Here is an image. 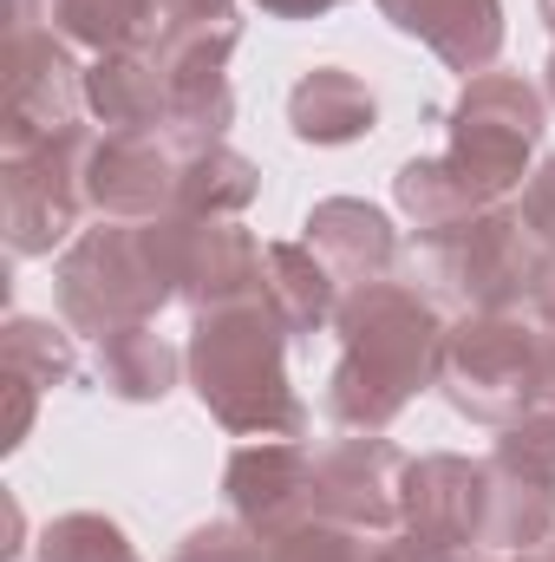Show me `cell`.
I'll return each instance as SVG.
<instances>
[{"instance_id": "obj_13", "label": "cell", "mask_w": 555, "mask_h": 562, "mask_svg": "<svg viewBox=\"0 0 555 562\" xmlns=\"http://www.w3.org/2000/svg\"><path fill=\"white\" fill-rule=\"evenodd\" d=\"M484 491H490V464L484 458H457V451L406 458L399 530H412L424 543H444L457 557H477L484 550Z\"/></svg>"}, {"instance_id": "obj_34", "label": "cell", "mask_w": 555, "mask_h": 562, "mask_svg": "<svg viewBox=\"0 0 555 562\" xmlns=\"http://www.w3.org/2000/svg\"><path fill=\"white\" fill-rule=\"evenodd\" d=\"M543 7V26H550V72H543V99L555 105V0H536Z\"/></svg>"}, {"instance_id": "obj_23", "label": "cell", "mask_w": 555, "mask_h": 562, "mask_svg": "<svg viewBox=\"0 0 555 562\" xmlns=\"http://www.w3.org/2000/svg\"><path fill=\"white\" fill-rule=\"evenodd\" d=\"M393 203L412 216V236L451 229V223H464V216L490 210V203H477V196L451 177V164H444V157H406V164H399V177H393Z\"/></svg>"}, {"instance_id": "obj_4", "label": "cell", "mask_w": 555, "mask_h": 562, "mask_svg": "<svg viewBox=\"0 0 555 562\" xmlns=\"http://www.w3.org/2000/svg\"><path fill=\"white\" fill-rule=\"evenodd\" d=\"M444 164L451 177L477 196V203H510L523 196V183L536 177V150H543V132H550V99L536 79L523 72H477L464 79L457 105L444 112Z\"/></svg>"}, {"instance_id": "obj_37", "label": "cell", "mask_w": 555, "mask_h": 562, "mask_svg": "<svg viewBox=\"0 0 555 562\" xmlns=\"http://www.w3.org/2000/svg\"><path fill=\"white\" fill-rule=\"evenodd\" d=\"M490 562H530V557H490Z\"/></svg>"}, {"instance_id": "obj_3", "label": "cell", "mask_w": 555, "mask_h": 562, "mask_svg": "<svg viewBox=\"0 0 555 562\" xmlns=\"http://www.w3.org/2000/svg\"><path fill=\"white\" fill-rule=\"evenodd\" d=\"M536 262L543 243L517 203H490L451 229L412 236V281L451 314H517L530 301Z\"/></svg>"}, {"instance_id": "obj_15", "label": "cell", "mask_w": 555, "mask_h": 562, "mask_svg": "<svg viewBox=\"0 0 555 562\" xmlns=\"http://www.w3.org/2000/svg\"><path fill=\"white\" fill-rule=\"evenodd\" d=\"M373 7L464 79L490 72L503 53V0H373Z\"/></svg>"}, {"instance_id": "obj_18", "label": "cell", "mask_w": 555, "mask_h": 562, "mask_svg": "<svg viewBox=\"0 0 555 562\" xmlns=\"http://www.w3.org/2000/svg\"><path fill=\"white\" fill-rule=\"evenodd\" d=\"M262 276H269V307L281 314L287 340H314L320 327H333L347 288L333 281V269L307 243H269L262 249Z\"/></svg>"}, {"instance_id": "obj_9", "label": "cell", "mask_w": 555, "mask_h": 562, "mask_svg": "<svg viewBox=\"0 0 555 562\" xmlns=\"http://www.w3.org/2000/svg\"><path fill=\"white\" fill-rule=\"evenodd\" d=\"M86 112V66L72 59V40H59L53 26H20L13 33V72H7V150H33V144L72 132Z\"/></svg>"}, {"instance_id": "obj_16", "label": "cell", "mask_w": 555, "mask_h": 562, "mask_svg": "<svg viewBox=\"0 0 555 562\" xmlns=\"http://www.w3.org/2000/svg\"><path fill=\"white\" fill-rule=\"evenodd\" d=\"M373 125H380V99L347 66H314L287 92V132L301 144H314V150H340V144L373 138Z\"/></svg>"}, {"instance_id": "obj_12", "label": "cell", "mask_w": 555, "mask_h": 562, "mask_svg": "<svg viewBox=\"0 0 555 562\" xmlns=\"http://www.w3.org/2000/svg\"><path fill=\"white\" fill-rule=\"evenodd\" d=\"M183 144L163 132H99L86 150V210L105 223H150L177 210Z\"/></svg>"}, {"instance_id": "obj_31", "label": "cell", "mask_w": 555, "mask_h": 562, "mask_svg": "<svg viewBox=\"0 0 555 562\" xmlns=\"http://www.w3.org/2000/svg\"><path fill=\"white\" fill-rule=\"evenodd\" d=\"M386 557L393 562H477V557L444 550V543H424V537H412V530H393V537H386Z\"/></svg>"}, {"instance_id": "obj_26", "label": "cell", "mask_w": 555, "mask_h": 562, "mask_svg": "<svg viewBox=\"0 0 555 562\" xmlns=\"http://www.w3.org/2000/svg\"><path fill=\"white\" fill-rule=\"evenodd\" d=\"M269 562H393L386 537L373 530H347V524H301L269 543Z\"/></svg>"}, {"instance_id": "obj_28", "label": "cell", "mask_w": 555, "mask_h": 562, "mask_svg": "<svg viewBox=\"0 0 555 562\" xmlns=\"http://www.w3.org/2000/svg\"><path fill=\"white\" fill-rule=\"evenodd\" d=\"M170 562H269V543H262L249 524L223 517V524H196V530L177 543Z\"/></svg>"}, {"instance_id": "obj_8", "label": "cell", "mask_w": 555, "mask_h": 562, "mask_svg": "<svg viewBox=\"0 0 555 562\" xmlns=\"http://www.w3.org/2000/svg\"><path fill=\"white\" fill-rule=\"evenodd\" d=\"M144 249L157 262V276L170 281V294L203 314V307H223V301H249L262 294L269 276H262V249L236 216H183V210H163L138 223Z\"/></svg>"}, {"instance_id": "obj_5", "label": "cell", "mask_w": 555, "mask_h": 562, "mask_svg": "<svg viewBox=\"0 0 555 562\" xmlns=\"http://www.w3.org/2000/svg\"><path fill=\"white\" fill-rule=\"evenodd\" d=\"M438 393L477 425H517L543 406V334L517 314H457L438 353Z\"/></svg>"}, {"instance_id": "obj_6", "label": "cell", "mask_w": 555, "mask_h": 562, "mask_svg": "<svg viewBox=\"0 0 555 562\" xmlns=\"http://www.w3.org/2000/svg\"><path fill=\"white\" fill-rule=\"evenodd\" d=\"M53 294H59V321L72 334H92V340L157 321L177 301L144 249L138 223H105V216H99V229H79L66 243V256L53 269Z\"/></svg>"}, {"instance_id": "obj_17", "label": "cell", "mask_w": 555, "mask_h": 562, "mask_svg": "<svg viewBox=\"0 0 555 562\" xmlns=\"http://www.w3.org/2000/svg\"><path fill=\"white\" fill-rule=\"evenodd\" d=\"M86 112L105 132H163L170 92H163V66L150 46H125V53H99L86 66Z\"/></svg>"}, {"instance_id": "obj_7", "label": "cell", "mask_w": 555, "mask_h": 562, "mask_svg": "<svg viewBox=\"0 0 555 562\" xmlns=\"http://www.w3.org/2000/svg\"><path fill=\"white\" fill-rule=\"evenodd\" d=\"M92 138L99 132L72 125V132L33 144V150H0V229H7V256L13 262L53 256L79 229Z\"/></svg>"}, {"instance_id": "obj_35", "label": "cell", "mask_w": 555, "mask_h": 562, "mask_svg": "<svg viewBox=\"0 0 555 562\" xmlns=\"http://www.w3.org/2000/svg\"><path fill=\"white\" fill-rule=\"evenodd\" d=\"M20 26H46V0H13V33Z\"/></svg>"}, {"instance_id": "obj_20", "label": "cell", "mask_w": 555, "mask_h": 562, "mask_svg": "<svg viewBox=\"0 0 555 562\" xmlns=\"http://www.w3.org/2000/svg\"><path fill=\"white\" fill-rule=\"evenodd\" d=\"M490 464V458H484ZM555 537V484L523 477L490 464V491H484V550L490 557H523Z\"/></svg>"}, {"instance_id": "obj_10", "label": "cell", "mask_w": 555, "mask_h": 562, "mask_svg": "<svg viewBox=\"0 0 555 562\" xmlns=\"http://www.w3.org/2000/svg\"><path fill=\"white\" fill-rule=\"evenodd\" d=\"M223 497L229 517L249 524L262 543H275L301 524H320L314 504V445L307 438H262V445H236L223 464Z\"/></svg>"}, {"instance_id": "obj_32", "label": "cell", "mask_w": 555, "mask_h": 562, "mask_svg": "<svg viewBox=\"0 0 555 562\" xmlns=\"http://www.w3.org/2000/svg\"><path fill=\"white\" fill-rule=\"evenodd\" d=\"M269 20H320V13H333L340 0H256Z\"/></svg>"}, {"instance_id": "obj_33", "label": "cell", "mask_w": 555, "mask_h": 562, "mask_svg": "<svg viewBox=\"0 0 555 562\" xmlns=\"http://www.w3.org/2000/svg\"><path fill=\"white\" fill-rule=\"evenodd\" d=\"M543 334V406H555V321H536Z\"/></svg>"}, {"instance_id": "obj_21", "label": "cell", "mask_w": 555, "mask_h": 562, "mask_svg": "<svg viewBox=\"0 0 555 562\" xmlns=\"http://www.w3.org/2000/svg\"><path fill=\"white\" fill-rule=\"evenodd\" d=\"M262 196V164L229 144H190L177 170V210L183 216H242Z\"/></svg>"}, {"instance_id": "obj_30", "label": "cell", "mask_w": 555, "mask_h": 562, "mask_svg": "<svg viewBox=\"0 0 555 562\" xmlns=\"http://www.w3.org/2000/svg\"><path fill=\"white\" fill-rule=\"evenodd\" d=\"M517 210H523V223H530V236L536 243H550L555 249V157L523 183V196H517Z\"/></svg>"}, {"instance_id": "obj_22", "label": "cell", "mask_w": 555, "mask_h": 562, "mask_svg": "<svg viewBox=\"0 0 555 562\" xmlns=\"http://www.w3.org/2000/svg\"><path fill=\"white\" fill-rule=\"evenodd\" d=\"M46 26L72 46L99 53H125V46H150V0H46Z\"/></svg>"}, {"instance_id": "obj_11", "label": "cell", "mask_w": 555, "mask_h": 562, "mask_svg": "<svg viewBox=\"0 0 555 562\" xmlns=\"http://www.w3.org/2000/svg\"><path fill=\"white\" fill-rule=\"evenodd\" d=\"M399 477H406V451L393 438H380V431H347V438L320 445L314 451L320 524L393 537L399 530Z\"/></svg>"}, {"instance_id": "obj_38", "label": "cell", "mask_w": 555, "mask_h": 562, "mask_svg": "<svg viewBox=\"0 0 555 562\" xmlns=\"http://www.w3.org/2000/svg\"><path fill=\"white\" fill-rule=\"evenodd\" d=\"M150 26H157V20H150Z\"/></svg>"}, {"instance_id": "obj_29", "label": "cell", "mask_w": 555, "mask_h": 562, "mask_svg": "<svg viewBox=\"0 0 555 562\" xmlns=\"http://www.w3.org/2000/svg\"><path fill=\"white\" fill-rule=\"evenodd\" d=\"M150 20H157V40H163V33H183V26L236 20V0H150ZM157 40H150V46H157Z\"/></svg>"}, {"instance_id": "obj_27", "label": "cell", "mask_w": 555, "mask_h": 562, "mask_svg": "<svg viewBox=\"0 0 555 562\" xmlns=\"http://www.w3.org/2000/svg\"><path fill=\"white\" fill-rule=\"evenodd\" d=\"M490 464H503V471H523V477H543V484H555V406H536L530 419L503 425V438L490 445Z\"/></svg>"}, {"instance_id": "obj_36", "label": "cell", "mask_w": 555, "mask_h": 562, "mask_svg": "<svg viewBox=\"0 0 555 562\" xmlns=\"http://www.w3.org/2000/svg\"><path fill=\"white\" fill-rule=\"evenodd\" d=\"M523 557H530V562H555V537H550V543H536V550H523Z\"/></svg>"}, {"instance_id": "obj_1", "label": "cell", "mask_w": 555, "mask_h": 562, "mask_svg": "<svg viewBox=\"0 0 555 562\" xmlns=\"http://www.w3.org/2000/svg\"><path fill=\"white\" fill-rule=\"evenodd\" d=\"M444 314L418 281H366L340 294V360L327 373V419L340 431H386L424 386H438Z\"/></svg>"}, {"instance_id": "obj_25", "label": "cell", "mask_w": 555, "mask_h": 562, "mask_svg": "<svg viewBox=\"0 0 555 562\" xmlns=\"http://www.w3.org/2000/svg\"><path fill=\"white\" fill-rule=\"evenodd\" d=\"M39 562H138L125 524L99 517V510H66L39 530Z\"/></svg>"}, {"instance_id": "obj_2", "label": "cell", "mask_w": 555, "mask_h": 562, "mask_svg": "<svg viewBox=\"0 0 555 562\" xmlns=\"http://www.w3.org/2000/svg\"><path fill=\"white\" fill-rule=\"evenodd\" d=\"M190 393L236 438H307V400L287 386V327L269 307V288L190 314Z\"/></svg>"}, {"instance_id": "obj_14", "label": "cell", "mask_w": 555, "mask_h": 562, "mask_svg": "<svg viewBox=\"0 0 555 562\" xmlns=\"http://www.w3.org/2000/svg\"><path fill=\"white\" fill-rule=\"evenodd\" d=\"M301 243L333 269L340 288H366V281H393L399 269V229L386 210L360 203V196H320L301 216Z\"/></svg>"}, {"instance_id": "obj_24", "label": "cell", "mask_w": 555, "mask_h": 562, "mask_svg": "<svg viewBox=\"0 0 555 562\" xmlns=\"http://www.w3.org/2000/svg\"><path fill=\"white\" fill-rule=\"evenodd\" d=\"M7 373L33 380L39 393L53 386H72L79 380V353H72V334L39 321V314H13L7 321Z\"/></svg>"}, {"instance_id": "obj_19", "label": "cell", "mask_w": 555, "mask_h": 562, "mask_svg": "<svg viewBox=\"0 0 555 562\" xmlns=\"http://www.w3.org/2000/svg\"><path fill=\"white\" fill-rule=\"evenodd\" d=\"M92 360H99V386H105L112 400H125V406H163L170 386H177V373H190V367H183V347H170V340L157 334V321H138V327L105 334Z\"/></svg>"}]
</instances>
